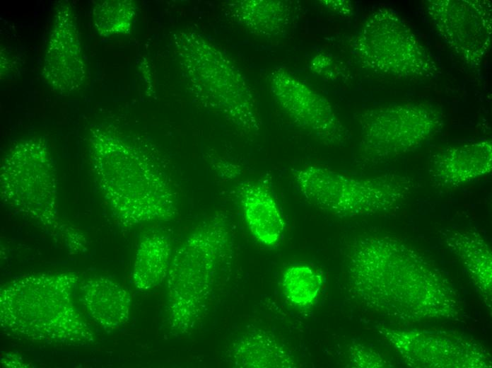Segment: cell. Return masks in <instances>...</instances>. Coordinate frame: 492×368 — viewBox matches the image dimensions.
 Listing matches in <instances>:
<instances>
[{
    "mask_svg": "<svg viewBox=\"0 0 492 368\" xmlns=\"http://www.w3.org/2000/svg\"><path fill=\"white\" fill-rule=\"evenodd\" d=\"M323 284L322 275L306 265H293L282 275L281 286L286 299L298 308L308 309L315 302Z\"/></svg>",
    "mask_w": 492,
    "mask_h": 368,
    "instance_id": "obj_20",
    "label": "cell"
},
{
    "mask_svg": "<svg viewBox=\"0 0 492 368\" xmlns=\"http://www.w3.org/2000/svg\"><path fill=\"white\" fill-rule=\"evenodd\" d=\"M105 139L100 145L107 188L118 219L127 225L172 219L177 198L165 173L123 142Z\"/></svg>",
    "mask_w": 492,
    "mask_h": 368,
    "instance_id": "obj_4",
    "label": "cell"
},
{
    "mask_svg": "<svg viewBox=\"0 0 492 368\" xmlns=\"http://www.w3.org/2000/svg\"><path fill=\"white\" fill-rule=\"evenodd\" d=\"M231 11L240 23L267 37L283 35L293 18L291 4L286 1H237L232 4Z\"/></svg>",
    "mask_w": 492,
    "mask_h": 368,
    "instance_id": "obj_18",
    "label": "cell"
},
{
    "mask_svg": "<svg viewBox=\"0 0 492 368\" xmlns=\"http://www.w3.org/2000/svg\"><path fill=\"white\" fill-rule=\"evenodd\" d=\"M136 13L131 1H100L93 8V22L100 36L126 33Z\"/></svg>",
    "mask_w": 492,
    "mask_h": 368,
    "instance_id": "obj_21",
    "label": "cell"
},
{
    "mask_svg": "<svg viewBox=\"0 0 492 368\" xmlns=\"http://www.w3.org/2000/svg\"><path fill=\"white\" fill-rule=\"evenodd\" d=\"M358 123L360 156L377 163L418 149L443 127V117L433 104L413 101L366 109Z\"/></svg>",
    "mask_w": 492,
    "mask_h": 368,
    "instance_id": "obj_7",
    "label": "cell"
},
{
    "mask_svg": "<svg viewBox=\"0 0 492 368\" xmlns=\"http://www.w3.org/2000/svg\"><path fill=\"white\" fill-rule=\"evenodd\" d=\"M380 333L412 367L487 368L489 352L474 340L447 331L402 330L381 327Z\"/></svg>",
    "mask_w": 492,
    "mask_h": 368,
    "instance_id": "obj_9",
    "label": "cell"
},
{
    "mask_svg": "<svg viewBox=\"0 0 492 368\" xmlns=\"http://www.w3.org/2000/svg\"><path fill=\"white\" fill-rule=\"evenodd\" d=\"M228 355L235 367L291 368L297 365L282 343L260 329L247 331L235 339Z\"/></svg>",
    "mask_w": 492,
    "mask_h": 368,
    "instance_id": "obj_16",
    "label": "cell"
},
{
    "mask_svg": "<svg viewBox=\"0 0 492 368\" xmlns=\"http://www.w3.org/2000/svg\"><path fill=\"white\" fill-rule=\"evenodd\" d=\"M365 69L400 79L435 76L439 68L429 50L397 12L382 8L365 20L351 43Z\"/></svg>",
    "mask_w": 492,
    "mask_h": 368,
    "instance_id": "obj_6",
    "label": "cell"
},
{
    "mask_svg": "<svg viewBox=\"0 0 492 368\" xmlns=\"http://www.w3.org/2000/svg\"><path fill=\"white\" fill-rule=\"evenodd\" d=\"M269 81L275 100L296 127L325 145L346 142L348 131L327 98L282 67Z\"/></svg>",
    "mask_w": 492,
    "mask_h": 368,
    "instance_id": "obj_11",
    "label": "cell"
},
{
    "mask_svg": "<svg viewBox=\"0 0 492 368\" xmlns=\"http://www.w3.org/2000/svg\"><path fill=\"white\" fill-rule=\"evenodd\" d=\"M236 196L252 236L264 246H276L283 236L285 222L270 188L259 180H244L237 186Z\"/></svg>",
    "mask_w": 492,
    "mask_h": 368,
    "instance_id": "obj_14",
    "label": "cell"
},
{
    "mask_svg": "<svg viewBox=\"0 0 492 368\" xmlns=\"http://www.w3.org/2000/svg\"><path fill=\"white\" fill-rule=\"evenodd\" d=\"M232 232L222 214L197 226L176 248L168 273V321L184 335L197 325L206 309L217 270L231 251Z\"/></svg>",
    "mask_w": 492,
    "mask_h": 368,
    "instance_id": "obj_3",
    "label": "cell"
},
{
    "mask_svg": "<svg viewBox=\"0 0 492 368\" xmlns=\"http://www.w3.org/2000/svg\"><path fill=\"white\" fill-rule=\"evenodd\" d=\"M351 291L365 306L413 323L461 316L459 296L426 256L398 238H355L346 255Z\"/></svg>",
    "mask_w": 492,
    "mask_h": 368,
    "instance_id": "obj_1",
    "label": "cell"
},
{
    "mask_svg": "<svg viewBox=\"0 0 492 368\" xmlns=\"http://www.w3.org/2000/svg\"><path fill=\"white\" fill-rule=\"evenodd\" d=\"M298 192L319 209L341 218L389 212L409 192V183L393 175L360 178L320 165L291 173Z\"/></svg>",
    "mask_w": 492,
    "mask_h": 368,
    "instance_id": "obj_5",
    "label": "cell"
},
{
    "mask_svg": "<svg viewBox=\"0 0 492 368\" xmlns=\"http://www.w3.org/2000/svg\"><path fill=\"white\" fill-rule=\"evenodd\" d=\"M442 236L447 246L465 265L486 304L491 305L492 256L488 245L472 231L445 230Z\"/></svg>",
    "mask_w": 492,
    "mask_h": 368,
    "instance_id": "obj_17",
    "label": "cell"
},
{
    "mask_svg": "<svg viewBox=\"0 0 492 368\" xmlns=\"http://www.w3.org/2000/svg\"><path fill=\"white\" fill-rule=\"evenodd\" d=\"M428 16L443 40L468 65L481 64L492 33L491 4L486 0H430Z\"/></svg>",
    "mask_w": 492,
    "mask_h": 368,
    "instance_id": "obj_10",
    "label": "cell"
},
{
    "mask_svg": "<svg viewBox=\"0 0 492 368\" xmlns=\"http://www.w3.org/2000/svg\"><path fill=\"white\" fill-rule=\"evenodd\" d=\"M42 74L49 86L63 95L80 89L87 77L76 18L66 1H60L56 7Z\"/></svg>",
    "mask_w": 492,
    "mask_h": 368,
    "instance_id": "obj_12",
    "label": "cell"
},
{
    "mask_svg": "<svg viewBox=\"0 0 492 368\" xmlns=\"http://www.w3.org/2000/svg\"><path fill=\"white\" fill-rule=\"evenodd\" d=\"M204 59L199 54L188 60L210 76L195 69L190 71L205 91L208 105L218 111L230 123L243 133L258 132L262 127L254 98L243 76L233 62L220 50L201 40Z\"/></svg>",
    "mask_w": 492,
    "mask_h": 368,
    "instance_id": "obj_8",
    "label": "cell"
},
{
    "mask_svg": "<svg viewBox=\"0 0 492 368\" xmlns=\"http://www.w3.org/2000/svg\"><path fill=\"white\" fill-rule=\"evenodd\" d=\"M172 256L170 238L156 233L145 237L136 254L132 280L140 290L159 285L168 276Z\"/></svg>",
    "mask_w": 492,
    "mask_h": 368,
    "instance_id": "obj_19",
    "label": "cell"
},
{
    "mask_svg": "<svg viewBox=\"0 0 492 368\" xmlns=\"http://www.w3.org/2000/svg\"><path fill=\"white\" fill-rule=\"evenodd\" d=\"M321 4L332 11L343 15L351 13L353 8L348 1H320Z\"/></svg>",
    "mask_w": 492,
    "mask_h": 368,
    "instance_id": "obj_23",
    "label": "cell"
},
{
    "mask_svg": "<svg viewBox=\"0 0 492 368\" xmlns=\"http://www.w3.org/2000/svg\"><path fill=\"white\" fill-rule=\"evenodd\" d=\"M78 280L71 273L41 274L5 284L0 293L1 326L33 342L67 346L92 343L94 334L73 299Z\"/></svg>",
    "mask_w": 492,
    "mask_h": 368,
    "instance_id": "obj_2",
    "label": "cell"
},
{
    "mask_svg": "<svg viewBox=\"0 0 492 368\" xmlns=\"http://www.w3.org/2000/svg\"><path fill=\"white\" fill-rule=\"evenodd\" d=\"M492 170V144L488 139L447 147L433 154L428 171L443 186L456 187L489 174Z\"/></svg>",
    "mask_w": 492,
    "mask_h": 368,
    "instance_id": "obj_13",
    "label": "cell"
},
{
    "mask_svg": "<svg viewBox=\"0 0 492 368\" xmlns=\"http://www.w3.org/2000/svg\"><path fill=\"white\" fill-rule=\"evenodd\" d=\"M351 360L358 367H382V361L375 353H373L364 347L353 346L350 348Z\"/></svg>",
    "mask_w": 492,
    "mask_h": 368,
    "instance_id": "obj_22",
    "label": "cell"
},
{
    "mask_svg": "<svg viewBox=\"0 0 492 368\" xmlns=\"http://www.w3.org/2000/svg\"><path fill=\"white\" fill-rule=\"evenodd\" d=\"M80 297L90 317L107 331L119 329L129 320L131 297L109 278L90 280L81 287Z\"/></svg>",
    "mask_w": 492,
    "mask_h": 368,
    "instance_id": "obj_15",
    "label": "cell"
}]
</instances>
